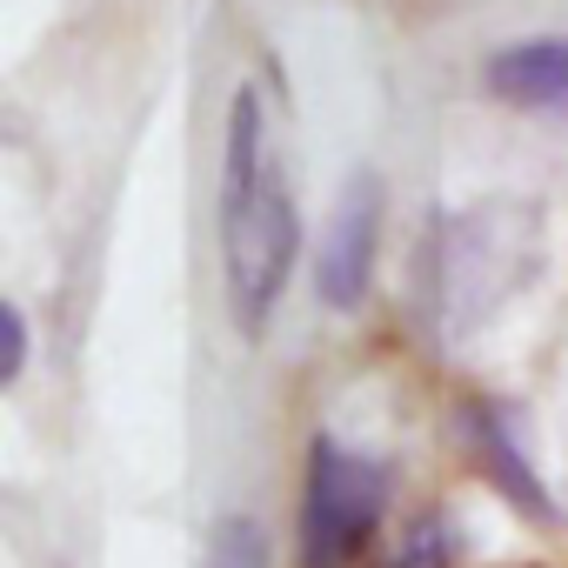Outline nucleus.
<instances>
[{
  "label": "nucleus",
  "instance_id": "6",
  "mask_svg": "<svg viewBox=\"0 0 568 568\" xmlns=\"http://www.w3.org/2000/svg\"><path fill=\"white\" fill-rule=\"evenodd\" d=\"M207 568H274L261 521L254 515H221L214 535H207Z\"/></svg>",
  "mask_w": 568,
  "mask_h": 568
},
{
  "label": "nucleus",
  "instance_id": "1",
  "mask_svg": "<svg viewBox=\"0 0 568 568\" xmlns=\"http://www.w3.org/2000/svg\"><path fill=\"white\" fill-rule=\"evenodd\" d=\"M302 254V214L281 174V154L267 141L261 94L241 88L227 108V141H221V267H227V308L241 335H261L267 315L281 308V288Z\"/></svg>",
  "mask_w": 568,
  "mask_h": 568
},
{
  "label": "nucleus",
  "instance_id": "2",
  "mask_svg": "<svg viewBox=\"0 0 568 568\" xmlns=\"http://www.w3.org/2000/svg\"><path fill=\"white\" fill-rule=\"evenodd\" d=\"M388 515V468L315 435L302 481V568H355Z\"/></svg>",
  "mask_w": 568,
  "mask_h": 568
},
{
  "label": "nucleus",
  "instance_id": "3",
  "mask_svg": "<svg viewBox=\"0 0 568 568\" xmlns=\"http://www.w3.org/2000/svg\"><path fill=\"white\" fill-rule=\"evenodd\" d=\"M375 241H382V181L355 174L328 214L322 254H315V295L328 308H362L368 281H375Z\"/></svg>",
  "mask_w": 568,
  "mask_h": 568
},
{
  "label": "nucleus",
  "instance_id": "5",
  "mask_svg": "<svg viewBox=\"0 0 568 568\" xmlns=\"http://www.w3.org/2000/svg\"><path fill=\"white\" fill-rule=\"evenodd\" d=\"M468 442H475V455H481V468H488V475H495V481H501V488H508V495L521 501V508H535L541 521H555V501L541 495V481H535V468L521 462V448H515V435H508V422H501L495 408H481V402L468 408Z\"/></svg>",
  "mask_w": 568,
  "mask_h": 568
},
{
  "label": "nucleus",
  "instance_id": "4",
  "mask_svg": "<svg viewBox=\"0 0 568 568\" xmlns=\"http://www.w3.org/2000/svg\"><path fill=\"white\" fill-rule=\"evenodd\" d=\"M481 88L521 114H561L568 121V34L495 48L481 68Z\"/></svg>",
  "mask_w": 568,
  "mask_h": 568
},
{
  "label": "nucleus",
  "instance_id": "7",
  "mask_svg": "<svg viewBox=\"0 0 568 568\" xmlns=\"http://www.w3.org/2000/svg\"><path fill=\"white\" fill-rule=\"evenodd\" d=\"M0 335H8V355H0V382H21V368H28V315L8 302V308H0Z\"/></svg>",
  "mask_w": 568,
  "mask_h": 568
}]
</instances>
